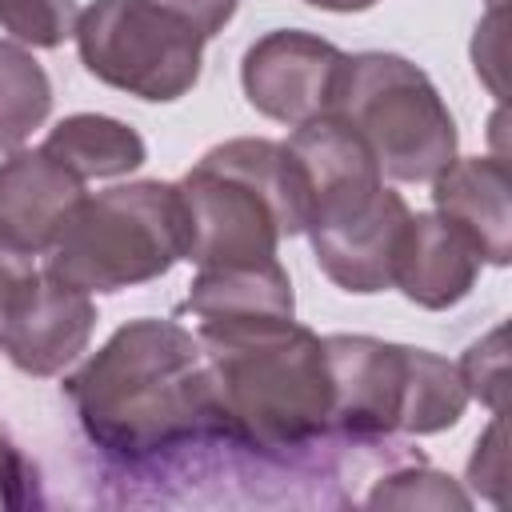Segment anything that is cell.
I'll use <instances>...</instances> for the list:
<instances>
[{
  "label": "cell",
  "instance_id": "3",
  "mask_svg": "<svg viewBox=\"0 0 512 512\" xmlns=\"http://www.w3.org/2000/svg\"><path fill=\"white\" fill-rule=\"evenodd\" d=\"M176 192L184 260L196 268L276 260L280 240L308 228V184L284 140H224L184 172Z\"/></svg>",
  "mask_w": 512,
  "mask_h": 512
},
{
  "label": "cell",
  "instance_id": "5",
  "mask_svg": "<svg viewBox=\"0 0 512 512\" xmlns=\"http://www.w3.org/2000/svg\"><path fill=\"white\" fill-rule=\"evenodd\" d=\"M332 116H340L400 184H432L456 160V120L424 68L396 52L344 56Z\"/></svg>",
  "mask_w": 512,
  "mask_h": 512
},
{
  "label": "cell",
  "instance_id": "19",
  "mask_svg": "<svg viewBox=\"0 0 512 512\" xmlns=\"http://www.w3.org/2000/svg\"><path fill=\"white\" fill-rule=\"evenodd\" d=\"M504 324L488 328L468 352L460 356V380L468 388V400H480L488 412H504V392H508V344H504Z\"/></svg>",
  "mask_w": 512,
  "mask_h": 512
},
{
  "label": "cell",
  "instance_id": "23",
  "mask_svg": "<svg viewBox=\"0 0 512 512\" xmlns=\"http://www.w3.org/2000/svg\"><path fill=\"white\" fill-rule=\"evenodd\" d=\"M32 272H36V268H32V256L20 252V248H12V244L0 236V312H4V304L24 288V280H28Z\"/></svg>",
  "mask_w": 512,
  "mask_h": 512
},
{
  "label": "cell",
  "instance_id": "8",
  "mask_svg": "<svg viewBox=\"0 0 512 512\" xmlns=\"http://www.w3.org/2000/svg\"><path fill=\"white\" fill-rule=\"evenodd\" d=\"M340 68L344 52L332 40L300 28H276L244 52L240 84L260 116L296 128L332 112Z\"/></svg>",
  "mask_w": 512,
  "mask_h": 512
},
{
  "label": "cell",
  "instance_id": "12",
  "mask_svg": "<svg viewBox=\"0 0 512 512\" xmlns=\"http://www.w3.org/2000/svg\"><path fill=\"white\" fill-rule=\"evenodd\" d=\"M480 264L476 244L456 224H448L440 212H416L408 216L396 248L392 288H400L416 308L444 312L476 288Z\"/></svg>",
  "mask_w": 512,
  "mask_h": 512
},
{
  "label": "cell",
  "instance_id": "13",
  "mask_svg": "<svg viewBox=\"0 0 512 512\" xmlns=\"http://www.w3.org/2000/svg\"><path fill=\"white\" fill-rule=\"evenodd\" d=\"M436 212L456 224L484 264L512 260V184L504 156H460L432 180Z\"/></svg>",
  "mask_w": 512,
  "mask_h": 512
},
{
  "label": "cell",
  "instance_id": "2",
  "mask_svg": "<svg viewBox=\"0 0 512 512\" xmlns=\"http://www.w3.org/2000/svg\"><path fill=\"white\" fill-rule=\"evenodd\" d=\"M224 448L296 456L332 436L324 336L292 320L196 324Z\"/></svg>",
  "mask_w": 512,
  "mask_h": 512
},
{
  "label": "cell",
  "instance_id": "26",
  "mask_svg": "<svg viewBox=\"0 0 512 512\" xmlns=\"http://www.w3.org/2000/svg\"><path fill=\"white\" fill-rule=\"evenodd\" d=\"M488 4H492V8H504V0H488Z\"/></svg>",
  "mask_w": 512,
  "mask_h": 512
},
{
  "label": "cell",
  "instance_id": "7",
  "mask_svg": "<svg viewBox=\"0 0 512 512\" xmlns=\"http://www.w3.org/2000/svg\"><path fill=\"white\" fill-rule=\"evenodd\" d=\"M324 360L332 376V436L352 444L404 432L412 348L380 336H324Z\"/></svg>",
  "mask_w": 512,
  "mask_h": 512
},
{
  "label": "cell",
  "instance_id": "22",
  "mask_svg": "<svg viewBox=\"0 0 512 512\" xmlns=\"http://www.w3.org/2000/svg\"><path fill=\"white\" fill-rule=\"evenodd\" d=\"M156 4L168 8L172 16H180L184 24H192L204 40H212L216 32H224V24L240 8V0H156Z\"/></svg>",
  "mask_w": 512,
  "mask_h": 512
},
{
  "label": "cell",
  "instance_id": "18",
  "mask_svg": "<svg viewBox=\"0 0 512 512\" xmlns=\"http://www.w3.org/2000/svg\"><path fill=\"white\" fill-rule=\"evenodd\" d=\"M76 0H0V28L24 48H60L76 36Z\"/></svg>",
  "mask_w": 512,
  "mask_h": 512
},
{
  "label": "cell",
  "instance_id": "6",
  "mask_svg": "<svg viewBox=\"0 0 512 512\" xmlns=\"http://www.w3.org/2000/svg\"><path fill=\"white\" fill-rule=\"evenodd\" d=\"M80 64L108 88L168 104L196 88L204 36L156 0H96L76 20Z\"/></svg>",
  "mask_w": 512,
  "mask_h": 512
},
{
  "label": "cell",
  "instance_id": "15",
  "mask_svg": "<svg viewBox=\"0 0 512 512\" xmlns=\"http://www.w3.org/2000/svg\"><path fill=\"white\" fill-rule=\"evenodd\" d=\"M40 148L48 156H56L64 168H72L80 180L128 176L148 160L144 136L132 124H124L116 116H100V112L64 116Z\"/></svg>",
  "mask_w": 512,
  "mask_h": 512
},
{
  "label": "cell",
  "instance_id": "24",
  "mask_svg": "<svg viewBox=\"0 0 512 512\" xmlns=\"http://www.w3.org/2000/svg\"><path fill=\"white\" fill-rule=\"evenodd\" d=\"M500 24H504V20H500ZM500 24H496V28H492V36H488V44H492V48H484L480 40H472V56H476V72H480V76L488 80V88H492L496 96L504 92V88H500V76H496V68H500Z\"/></svg>",
  "mask_w": 512,
  "mask_h": 512
},
{
  "label": "cell",
  "instance_id": "4",
  "mask_svg": "<svg viewBox=\"0 0 512 512\" xmlns=\"http://www.w3.org/2000/svg\"><path fill=\"white\" fill-rule=\"evenodd\" d=\"M184 260V208L168 180H132L84 196L48 248L56 280L80 292H124Z\"/></svg>",
  "mask_w": 512,
  "mask_h": 512
},
{
  "label": "cell",
  "instance_id": "17",
  "mask_svg": "<svg viewBox=\"0 0 512 512\" xmlns=\"http://www.w3.org/2000/svg\"><path fill=\"white\" fill-rule=\"evenodd\" d=\"M368 508H468L472 496L436 468H396L376 480V488L364 496Z\"/></svg>",
  "mask_w": 512,
  "mask_h": 512
},
{
  "label": "cell",
  "instance_id": "20",
  "mask_svg": "<svg viewBox=\"0 0 512 512\" xmlns=\"http://www.w3.org/2000/svg\"><path fill=\"white\" fill-rule=\"evenodd\" d=\"M504 480H508V452H504V412H492V424L480 432L472 460H468V484L476 496L504 504Z\"/></svg>",
  "mask_w": 512,
  "mask_h": 512
},
{
  "label": "cell",
  "instance_id": "1",
  "mask_svg": "<svg viewBox=\"0 0 512 512\" xmlns=\"http://www.w3.org/2000/svg\"><path fill=\"white\" fill-rule=\"evenodd\" d=\"M64 396L84 436L128 468L224 444L204 348L176 320L140 316L116 328L64 380Z\"/></svg>",
  "mask_w": 512,
  "mask_h": 512
},
{
  "label": "cell",
  "instance_id": "14",
  "mask_svg": "<svg viewBox=\"0 0 512 512\" xmlns=\"http://www.w3.org/2000/svg\"><path fill=\"white\" fill-rule=\"evenodd\" d=\"M180 312L196 316V324H264V320H292L296 292L280 260L260 264H228V268H200L188 284Z\"/></svg>",
  "mask_w": 512,
  "mask_h": 512
},
{
  "label": "cell",
  "instance_id": "9",
  "mask_svg": "<svg viewBox=\"0 0 512 512\" xmlns=\"http://www.w3.org/2000/svg\"><path fill=\"white\" fill-rule=\"evenodd\" d=\"M92 328L96 304L88 292L52 272H32L0 312V352L24 376H56L80 360Z\"/></svg>",
  "mask_w": 512,
  "mask_h": 512
},
{
  "label": "cell",
  "instance_id": "25",
  "mask_svg": "<svg viewBox=\"0 0 512 512\" xmlns=\"http://www.w3.org/2000/svg\"><path fill=\"white\" fill-rule=\"evenodd\" d=\"M304 4L324 8V12H368V8L380 4V0H304Z\"/></svg>",
  "mask_w": 512,
  "mask_h": 512
},
{
  "label": "cell",
  "instance_id": "11",
  "mask_svg": "<svg viewBox=\"0 0 512 512\" xmlns=\"http://www.w3.org/2000/svg\"><path fill=\"white\" fill-rule=\"evenodd\" d=\"M80 200L84 180L44 148H16L0 160V236L12 248L48 252Z\"/></svg>",
  "mask_w": 512,
  "mask_h": 512
},
{
  "label": "cell",
  "instance_id": "21",
  "mask_svg": "<svg viewBox=\"0 0 512 512\" xmlns=\"http://www.w3.org/2000/svg\"><path fill=\"white\" fill-rule=\"evenodd\" d=\"M36 500V468L0 428V508H24Z\"/></svg>",
  "mask_w": 512,
  "mask_h": 512
},
{
  "label": "cell",
  "instance_id": "10",
  "mask_svg": "<svg viewBox=\"0 0 512 512\" xmlns=\"http://www.w3.org/2000/svg\"><path fill=\"white\" fill-rule=\"evenodd\" d=\"M408 204L400 192L384 188L368 208L328 220V224H312L304 236L312 240V256L320 264V272L356 296H372L392 288V268H396V248L408 224Z\"/></svg>",
  "mask_w": 512,
  "mask_h": 512
},
{
  "label": "cell",
  "instance_id": "16",
  "mask_svg": "<svg viewBox=\"0 0 512 512\" xmlns=\"http://www.w3.org/2000/svg\"><path fill=\"white\" fill-rule=\"evenodd\" d=\"M52 112L44 64L16 40H0V152H16Z\"/></svg>",
  "mask_w": 512,
  "mask_h": 512
}]
</instances>
